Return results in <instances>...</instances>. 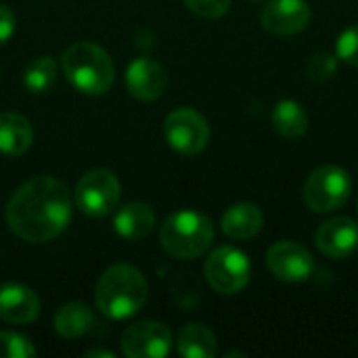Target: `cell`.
Masks as SVG:
<instances>
[{
  "mask_svg": "<svg viewBox=\"0 0 358 358\" xmlns=\"http://www.w3.org/2000/svg\"><path fill=\"white\" fill-rule=\"evenodd\" d=\"M57 80V63L50 57H38L27 63L23 71V86L31 94H42L55 86Z\"/></svg>",
  "mask_w": 358,
  "mask_h": 358,
  "instance_id": "obj_21",
  "label": "cell"
},
{
  "mask_svg": "<svg viewBox=\"0 0 358 358\" xmlns=\"http://www.w3.org/2000/svg\"><path fill=\"white\" fill-rule=\"evenodd\" d=\"M40 315V298L21 283L0 285V319L10 325H27Z\"/></svg>",
  "mask_w": 358,
  "mask_h": 358,
  "instance_id": "obj_14",
  "label": "cell"
},
{
  "mask_svg": "<svg viewBox=\"0 0 358 358\" xmlns=\"http://www.w3.org/2000/svg\"><path fill=\"white\" fill-rule=\"evenodd\" d=\"M36 355V346L21 334L0 331V358H29Z\"/></svg>",
  "mask_w": 358,
  "mask_h": 358,
  "instance_id": "obj_22",
  "label": "cell"
},
{
  "mask_svg": "<svg viewBox=\"0 0 358 358\" xmlns=\"http://www.w3.org/2000/svg\"><path fill=\"white\" fill-rule=\"evenodd\" d=\"M313 8L306 0H268L260 10V23L275 36H294L308 27Z\"/></svg>",
  "mask_w": 358,
  "mask_h": 358,
  "instance_id": "obj_11",
  "label": "cell"
},
{
  "mask_svg": "<svg viewBox=\"0 0 358 358\" xmlns=\"http://www.w3.org/2000/svg\"><path fill=\"white\" fill-rule=\"evenodd\" d=\"M336 52H338V59L358 67V23L350 25L348 29H344L338 38V44H336Z\"/></svg>",
  "mask_w": 358,
  "mask_h": 358,
  "instance_id": "obj_24",
  "label": "cell"
},
{
  "mask_svg": "<svg viewBox=\"0 0 358 358\" xmlns=\"http://www.w3.org/2000/svg\"><path fill=\"white\" fill-rule=\"evenodd\" d=\"M153 224H155V214L143 201L126 203L113 216V231L128 241L145 239L153 231Z\"/></svg>",
  "mask_w": 358,
  "mask_h": 358,
  "instance_id": "obj_16",
  "label": "cell"
},
{
  "mask_svg": "<svg viewBox=\"0 0 358 358\" xmlns=\"http://www.w3.org/2000/svg\"><path fill=\"white\" fill-rule=\"evenodd\" d=\"M34 143V128L29 120L15 111L0 113V153L6 157L23 155Z\"/></svg>",
  "mask_w": 358,
  "mask_h": 358,
  "instance_id": "obj_17",
  "label": "cell"
},
{
  "mask_svg": "<svg viewBox=\"0 0 358 358\" xmlns=\"http://www.w3.org/2000/svg\"><path fill=\"white\" fill-rule=\"evenodd\" d=\"M262 227H264V214L256 203H250V201L231 206L220 218L222 233L237 241L254 239L262 231Z\"/></svg>",
  "mask_w": 358,
  "mask_h": 358,
  "instance_id": "obj_15",
  "label": "cell"
},
{
  "mask_svg": "<svg viewBox=\"0 0 358 358\" xmlns=\"http://www.w3.org/2000/svg\"><path fill=\"white\" fill-rule=\"evenodd\" d=\"M86 357H107V358H113V352H109V350H88V352H86Z\"/></svg>",
  "mask_w": 358,
  "mask_h": 358,
  "instance_id": "obj_27",
  "label": "cell"
},
{
  "mask_svg": "<svg viewBox=\"0 0 358 358\" xmlns=\"http://www.w3.org/2000/svg\"><path fill=\"white\" fill-rule=\"evenodd\" d=\"M126 88L138 101H155L168 88V71L159 61L138 57L126 69Z\"/></svg>",
  "mask_w": 358,
  "mask_h": 358,
  "instance_id": "obj_12",
  "label": "cell"
},
{
  "mask_svg": "<svg viewBox=\"0 0 358 358\" xmlns=\"http://www.w3.org/2000/svg\"><path fill=\"white\" fill-rule=\"evenodd\" d=\"M176 348L178 355L185 358H214L218 355V340L210 327L201 323H189L180 329Z\"/></svg>",
  "mask_w": 358,
  "mask_h": 358,
  "instance_id": "obj_18",
  "label": "cell"
},
{
  "mask_svg": "<svg viewBox=\"0 0 358 358\" xmlns=\"http://www.w3.org/2000/svg\"><path fill=\"white\" fill-rule=\"evenodd\" d=\"M336 71H338V57H334L329 52H317L306 63V76H308V80H313L317 84L331 80Z\"/></svg>",
  "mask_w": 358,
  "mask_h": 358,
  "instance_id": "obj_23",
  "label": "cell"
},
{
  "mask_svg": "<svg viewBox=\"0 0 358 358\" xmlns=\"http://www.w3.org/2000/svg\"><path fill=\"white\" fill-rule=\"evenodd\" d=\"M61 69L67 82L82 94H105L115 80L113 59L94 42H76L61 55Z\"/></svg>",
  "mask_w": 358,
  "mask_h": 358,
  "instance_id": "obj_3",
  "label": "cell"
},
{
  "mask_svg": "<svg viewBox=\"0 0 358 358\" xmlns=\"http://www.w3.org/2000/svg\"><path fill=\"white\" fill-rule=\"evenodd\" d=\"M94 325V315L92 310L82 304V302H69L63 304L57 313H55V331L61 338L67 340H76L82 338L84 334L90 331V327Z\"/></svg>",
  "mask_w": 358,
  "mask_h": 358,
  "instance_id": "obj_20",
  "label": "cell"
},
{
  "mask_svg": "<svg viewBox=\"0 0 358 358\" xmlns=\"http://www.w3.org/2000/svg\"><path fill=\"white\" fill-rule=\"evenodd\" d=\"M271 122H273V128L277 134H281L283 138H292V141L304 136L308 130V124H310L306 109L294 99L279 101L273 107Z\"/></svg>",
  "mask_w": 358,
  "mask_h": 358,
  "instance_id": "obj_19",
  "label": "cell"
},
{
  "mask_svg": "<svg viewBox=\"0 0 358 358\" xmlns=\"http://www.w3.org/2000/svg\"><path fill=\"white\" fill-rule=\"evenodd\" d=\"M317 248L329 258H348L358 250V224L348 216L325 220L315 235Z\"/></svg>",
  "mask_w": 358,
  "mask_h": 358,
  "instance_id": "obj_13",
  "label": "cell"
},
{
  "mask_svg": "<svg viewBox=\"0 0 358 358\" xmlns=\"http://www.w3.org/2000/svg\"><path fill=\"white\" fill-rule=\"evenodd\" d=\"M203 273L214 292L222 296H235L250 283L252 264L245 252L233 245H222L206 258Z\"/></svg>",
  "mask_w": 358,
  "mask_h": 358,
  "instance_id": "obj_6",
  "label": "cell"
},
{
  "mask_svg": "<svg viewBox=\"0 0 358 358\" xmlns=\"http://www.w3.org/2000/svg\"><path fill=\"white\" fill-rule=\"evenodd\" d=\"M164 134L168 145L187 157L201 153L210 143V126L206 117L191 107L174 109L164 122Z\"/></svg>",
  "mask_w": 358,
  "mask_h": 358,
  "instance_id": "obj_8",
  "label": "cell"
},
{
  "mask_svg": "<svg viewBox=\"0 0 358 358\" xmlns=\"http://www.w3.org/2000/svg\"><path fill=\"white\" fill-rule=\"evenodd\" d=\"M162 248L178 260H195L203 256L214 241L212 220L195 210L170 214L159 231Z\"/></svg>",
  "mask_w": 358,
  "mask_h": 358,
  "instance_id": "obj_4",
  "label": "cell"
},
{
  "mask_svg": "<svg viewBox=\"0 0 358 358\" xmlns=\"http://www.w3.org/2000/svg\"><path fill=\"white\" fill-rule=\"evenodd\" d=\"M15 27H17V19H15V13L0 4V44L8 42L15 34Z\"/></svg>",
  "mask_w": 358,
  "mask_h": 358,
  "instance_id": "obj_26",
  "label": "cell"
},
{
  "mask_svg": "<svg viewBox=\"0 0 358 358\" xmlns=\"http://www.w3.org/2000/svg\"><path fill=\"white\" fill-rule=\"evenodd\" d=\"M69 220V189L52 176H36L23 182L6 203L8 229L27 243H46L59 237Z\"/></svg>",
  "mask_w": 358,
  "mask_h": 358,
  "instance_id": "obj_1",
  "label": "cell"
},
{
  "mask_svg": "<svg viewBox=\"0 0 358 358\" xmlns=\"http://www.w3.org/2000/svg\"><path fill=\"white\" fill-rule=\"evenodd\" d=\"M189 10H193L199 17L206 19H216L229 13L233 0H182Z\"/></svg>",
  "mask_w": 358,
  "mask_h": 358,
  "instance_id": "obj_25",
  "label": "cell"
},
{
  "mask_svg": "<svg viewBox=\"0 0 358 358\" xmlns=\"http://www.w3.org/2000/svg\"><path fill=\"white\" fill-rule=\"evenodd\" d=\"M233 357L245 358V355H243V352H229V355H227V358H233Z\"/></svg>",
  "mask_w": 358,
  "mask_h": 358,
  "instance_id": "obj_28",
  "label": "cell"
},
{
  "mask_svg": "<svg viewBox=\"0 0 358 358\" xmlns=\"http://www.w3.org/2000/svg\"><path fill=\"white\" fill-rule=\"evenodd\" d=\"M172 350V334L159 321H141L122 336V352L128 358H164Z\"/></svg>",
  "mask_w": 358,
  "mask_h": 358,
  "instance_id": "obj_9",
  "label": "cell"
},
{
  "mask_svg": "<svg viewBox=\"0 0 358 358\" xmlns=\"http://www.w3.org/2000/svg\"><path fill=\"white\" fill-rule=\"evenodd\" d=\"M120 195H122V185L117 176L105 168L88 170L78 180L73 191L76 206L92 218H103L111 214L117 208Z\"/></svg>",
  "mask_w": 358,
  "mask_h": 358,
  "instance_id": "obj_7",
  "label": "cell"
},
{
  "mask_svg": "<svg viewBox=\"0 0 358 358\" xmlns=\"http://www.w3.org/2000/svg\"><path fill=\"white\" fill-rule=\"evenodd\" d=\"M268 271L285 283H304L315 271L313 254L298 241H279L266 252Z\"/></svg>",
  "mask_w": 358,
  "mask_h": 358,
  "instance_id": "obj_10",
  "label": "cell"
},
{
  "mask_svg": "<svg viewBox=\"0 0 358 358\" xmlns=\"http://www.w3.org/2000/svg\"><path fill=\"white\" fill-rule=\"evenodd\" d=\"M352 191L350 174L340 166H321L304 182V203L317 214L340 210Z\"/></svg>",
  "mask_w": 358,
  "mask_h": 358,
  "instance_id": "obj_5",
  "label": "cell"
},
{
  "mask_svg": "<svg viewBox=\"0 0 358 358\" xmlns=\"http://www.w3.org/2000/svg\"><path fill=\"white\" fill-rule=\"evenodd\" d=\"M149 298V285L143 273L130 264L109 266L94 289V304L107 319L122 321L134 317Z\"/></svg>",
  "mask_w": 358,
  "mask_h": 358,
  "instance_id": "obj_2",
  "label": "cell"
}]
</instances>
